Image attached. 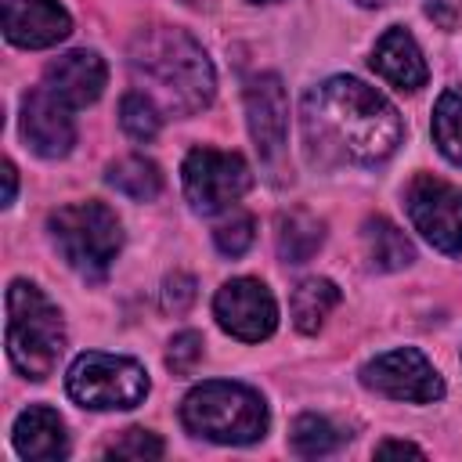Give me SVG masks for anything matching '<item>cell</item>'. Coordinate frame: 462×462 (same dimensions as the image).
<instances>
[{
	"mask_svg": "<svg viewBox=\"0 0 462 462\" xmlns=\"http://www.w3.org/2000/svg\"><path fill=\"white\" fill-rule=\"evenodd\" d=\"M47 231L51 242L58 245L61 260L83 274V278H105L119 245H123V227L116 220V213L105 202H69L58 206L47 217Z\"/></svg>",
	"mask_w": 462,
	"mask_h": 462,
	"instance_id": "5b68a950",
	"label": "cell"
},
{
	"mask_svg": "<svg viewBox=\"0 0 462 462\" xmlns=\"http://www.w3.org/2000/svg\"><path fill=\"white\" fill-rule=\"evenodd\" d=\"M22 137L43 159H61L76 144L72 108L54 97L47 87H36L22 97Z\"/></svg>",
	"mask_w": 462,
	"mask_h": 462,
	"instance_id": "8fae6325",
	"label": "cell"
},
{
	"mask_svg": "<svg viewBox=\"0 0 462 462\" xmlns=\"http://www.w3.org/2000/svg\"><path fill=\"white\" fill-rule=\"evenodd\" d=\"M191 303H195V278L184 274V271H173V274L162 282V310L184 314Z\"/></svg>",
	"mask_w": 462,
	"mask_h": 462,
	"instance_id": "4316f807",
	"label": "cell"
},
{
	"mask_svg": "<svg viewBox=\"0 0 462 462\" xmlns=\"http://www.w3.org/2000/svg\"><path fill=\"white\" fill-rule=\"evenodd\" d=\"M14 451L22 458H36V462H51V458H65L69 455V437H65V422L54 408L47 404H29L18 419H14Z\"/></svg>",
	"mask_w": 462,
	"mask_h": 462,
	"instance_id": "2e32d148",
	"label": "cell"
},
{
	"mask_svg": "<svg viewBox=\"0 0 462 462\" xmlns=\"http://www.w3.org/2000/svg\"><path fill=\"white\" fill-rule=\"evenodd\" d=\"M202 361V336L199 332H177L166 350V365L173 375H191Z\"/></svg>",
	"mask_w": 462,
	"mask_h": 462,
	"instance_id": "484cf974",
	"label": "cell"
},
{
	"mask_svg": "<svg viewBox=\"0 0 462 462\" xmlns=\"http://www.w3.org/2000/svg\"><path fill=\"white\" fill-rule=\"evenodd\" d=\"M361 383L383 397L393 401H415V404H430L444 397V379L440 372L415 350V346H401V350H386L379 357H372L361 368Z\"/></svg>",
	"mask_w": 462,
	"mask_h": 462,
	"instance_id": "9c48e42d",
	"label": "cell"
},
{
	"mask_svg": "<svg viewBox=\"0 0 462 462\" xmlns=\"http://www.w3.org/2000/svg\"><path fill=\"white\" fill-rule=\"evenodd\" d=\"M249 4H274V0H249Z\"/></svg>",
	"mask_w": 462,
	"mask_h": 462,
	"instance_id": "1f68e13d",
	"label": "cell"
},
{
	"mask_svg": "<svg viewBox=\"0 0 462 462\" xmlns=\"http://www.w3.org/2000/svg\"><path fill=\"white\" fill-rule=\"evenodd\" d=\"M126 61L134 79L144 83V94L173 116H195L213 101L217 90L213 65L184 29L173 25L141 29L130 40Z\"/></svg>",
	"mask_w": 462,
	"mask_h": 462,
	"instance_id": "7a4b0ae2",
	"label": "cell"
},
{
	"mask_svg": "<svg viewBox=\"0 0 462 462\" xmlns=\"http://www.w3.org/2000/svg\"><path fill=\"white\" fill-rule=\"evenodd\" d=\"M361 245H365V260L375 271H401L415 260L411 242L404 238V231L386 220V217H368L361 227Z\"/></svg>",
	"mask_w": 462,
	"mask_h": 462,
	"instance_id": "ac0fdd59",
	"label": "cell"
},
{
	"mask_svg": "<svg viewBox=\"0 0 462 462\" xmlns=\"http://www.w3.org/2000/svg\"><path fill=\"white\" fill-rule=\"evenodd\" d=\"M245 119H249V134L256 141L260 159L274 162L289 134V97L274 72L253 76L245 83Z\"/></svg>",
	"mask_w": 462,
	"mask_h": 462,
	"instance_id": "7c38bea8",
	"label": "cell"
},
{
	"mask_svg": "<svg viewBox=\"0 0 462 462\" xmlns=\"http://www.w3.org/2000/svg\"><path fill=\"white\" fill-rule=\"evenodd\" d=\"M180 422L217 444H253L267 433V404L242 383L209 379L180 401Z\"/></svg>",
	"mask_w": 462,
	"mask_h": 462,
	"instance_id": "3957f363",
	"label": "cell"
},
{
	"mask_svg": "<svg viewBox=\"0 0 462 462\" xmlns=\"http://www.w3.org/2000/svg\"><path fill=\"white\" fill-rule=\"evenodd\" d=\"M65 325L58 307L32 285L11 282L7 289V354L25 379H47L61 357Z\"/></svg>",
	"mask_w": 462,
	"mask_h": 462,
	"instance_id": "277c9868",
	"label": "cell"
},
{
	"mask_svg": "<svg viewBox=\"0 0 462 462\" xmlns=\"http://www.w3.org/2000/svg\"><path fill=\"white\" fill-rule=\"evenodd\" d=\"M119 123L134 141H152L162 126V108L144 90H130L119 101Z\"/></svg>",
	"mask_w": 462,
	"mask_h": 462,
	"instance_id": "603a6c76",
	"label": "cell"
},
{
	"mask_svg": "<svg viewBox=\"0 0 462 462\" xmlns=\"http://www.w3.org/2000/svg\"><path fill=\"white\" fill-rule=\"evenodd\" d=\"M105 455L108 458H137V462H144V458H162V440L152 433V430H123V437L119 440H112L108 448H105Z\"/></svg>",
	"mask_w": 462,
	"mask_h": 462,
	"instance_id": "d4e9b609",
	"label": "cell"
},
{
	"mask_svg": "<svg viewBox=\"0 0 462 462\" xmlns=\"http://www.w3.org/2000/svg\"><path fill=\"white\" fill-rule=\"evenodd\" d=\"M426 14L440 25V29H455L462 18V4L458 0H426Z\"/></svg>",
	"mask_w": 462,
	"mask_h": 462,
	"instance_id": "83f0119b",
	"label": "cell"
},
{
	"mask_svg": "<svg viewBox=\"0 0 462 462\" xmlns=\"http://www.w3.org/2000/svg\"><path fill=\"white\" fill-rule=\"evenodd\" d=\"M213 314H217V325L242 343H260L278 325V303L271 289L256 278L224 282L213 296Z\"/></svg>",
	"mask_w": 462,
	"mask_h": 462,
	"instance_id": "30bf717a",
	"label": "cell"
},
{
	"mask_svg": "<svg viewBox=\"0 0 462 462\" xmlns=\"http://www.w3.org/2000/svg\"><path fill=\"white\" fill-rule=\"evenodd\" d=\"M325 242V224L307 209H285L274 220V245L285 263H307Z\"/></svg>",
	"mask_w": 462,
	"mask_h": 462,
	"instance_id": "e0dca14e",
	"label": "cell"
},
{
	"mask_svg": "<svg viewBox=\"0 0 462 462\" xmlns=\"http://www.w3.org/2000/svg\"><path fill=\"white\" fill-rule=\"evenodd\" d=\"M339 303V289L328 278H303L292 296H289V310H292V325L300 332H318L325 325V318L332 314V307Z\"/></svg>",
	"mask_w": 462,
	"mask_h": 462,
	"instance_id": "d6986e66",
	"label": "cell"
},
{
	"mask_svg": "<svg viewBox=\"0 0 462 462\" xmlns=\"http://www.w3.org/2000/svg\"><path fill=\"white\" fill-rule=\"evenodd\" d=\"M372 69H375L386 83H393L397 90H419V87L426 83V76H430L419 43H415L411 32L401 29V25L386 29V32L375 40Z\"/></svg>",
	"mask_w": 462,
	"mask_h": 462,
	"instance_id": "9a60e30c",
	"label": "cell"
},
{
	"mask_svg": "<svg viewBox=\"0 0 462 462\" xmlns=\"http://www.w3.org/2000/svg\"><path fill=\"white\" fill-rule=\"evenodd\" d=\"M289 444L296 455L303 458H321V455H332L346 444V433L328 422L325 415H300L292 422V433H289Z\"/></svg>",
	"mask_w": 462,
	"mask_h": 462,
	"instance_id": "44dd1931",
	"label": "cell"
},
{
	"mask_svg": "<svg viewBox=\"0 0 462 462\" xmlns=\"http://www.w3.org/2000/svg\"><path fill=\"white\" fill-rule=\"evenodd\" d=\"M408 217L415 231L440 253L458 256L462 253V191L440 177L419 173L404 191Z\"/></svg>",
	"mask_w": 462,
	"mask_h": 462,
	"instance_id": "ba28073f",
	"label": "cell"
},
{
	"mask_svg": "<svg viewBox=\"0 0 462 462\" xmlns=\"http://www.w3.org/2000/svg\"><path fill=\"white\" fill-rule=\"evenodd\" d=\"M14 188H18V177H14V166L4 162V206L14 202Z\"/></svg>",
	"mask_w": 462,
	"mask_h": 462,
	"instance_id": "f546056e",
	"label": "cell"
},
{
	"mask_svg": "<svg viewBox=\"0 0 462 462\" xmlns=\"http://www.w3.org/2000/svg\"><path fill=\"white\" fill-rule=\"evenodd\" d=\"M105 180H108L119 195H126V199H134V202H152V199L162 191V173H159V166H155L152 159H144V155L116 159V162L108 166Z\"/></svg>",
	"mask_w": 462,
	"mask_h": 462,
	"instance_id": "ffe728a7",
	"label": "cell"
},
{
	"mask_svg": "<svg viewBox=\"0 0 462 462\" xmlns=\"http://www.w3.org/2000/svg\"><path fill=\"white\" fill-rule=\"evenodd\" d=\"M4 4V36L14 47L40 51L54 47L72 32V18L58 0H0Z\"/></svg>",
	"mask_w": 462,
	"mask_h": 462,
	"instance_id": "4fadbf2b",
	"label": "cell"
},
{
	"mask_svg": "<svg viewBox=\"0 0 462 462\" xmlns=\"http://www.w3.org/2000/svg\"><path fill=\"white\" fill-rule=\"evenodd\" d=\"M404 123L397 108L354 76H332L303 97L307 155L321 166H375L397 152Z\"/></svg>",
	"mask_w": 462,
	"mask_h": 462,
	"instance_id": "6da1fadb",
	"label": "cell"
},
{
	"mask_svg": "<svg viewBox=\"0 0 462 462\" xmlns=\"http://www.w3.org/2000/svg\"><path fill=\"white\" fill-rule=\"evenodd\" d=\"M65 386H69V397L76 404L94 408V411L137 408L148 397V372L134 357L87 350L72 361Z\"/></svg>",
	"mask_w": 462,
	"mask_h": 462,
	"instance_id": "8992f818",
	"label": "cell"
},
{
	"mask_svg": "<svg viewBox=\"0 0 462 462\" xmlns=\"http://www.w3.org/2000/svg\"><path fill=\"white\" fill-rule=\"evenodd\" d=\"M180 173H184V195L191 209L202 217H213L235 206L253 184L245 159L235 152H220V148H191Z\"/></svg>",
	"mask_w": 462,
	"mask_h": 462,
	"instance_id": "52a82bcc",
	"label": "cell"
},
{
	"mask_svg": "<svg viewBox=\"0 0 462 462\" xmlns=\"http://www.w3.org/2000/svg\"><path fill=\"white\" fill-rule=\"evenodd\" d=\"M253 238H256V224L249 213H231V220L217 224V231H213V242L224 256H242L253 245Z\"/></svg>",
	"mask_w": 462,
	"mask_h": 462,
	"instance_id": "cb8c5ba5",
	"label": "cell"
},
{
	"mask_svg": "<svg viewBox=\"0 0 462 462\" xmlns=\"http://www.w3.org/2000/svg\"><path fill=\"white\" fill-rule=\"evenodd\" d=\"M433 141L444 152V159H451L455 166H462V90L448 87L437 97L433 108Z\"/></svg>",
	"mask_w": 462,
	"mask_h": 462,
	"instance_id": "7402d4cb",
	"label": "cell"
},
{
	"mask_svg": "<svg viewBox=\"0 0 462 462\" xmlns=\"http://www.w3.org/2000/svg\"><path fill=\"white\" fill-rule=\"evenodd\" d=\"M105 61L94 51H69L61 58H54L43 72V87L61 97L69 108H83L94 105L105 90Z\"/></svg>",
	"mask_w": 462,
	"mask_h": 462,
	"instance_id": "5bb4252c",
	"label": "cell"
},
{
	"mask_svg": "<svg viewBox=\"0 0 462 462\" xmlns=\"http://www.w3.org/2000/svg\"><path fill=\"white\" fill-rule=\"evenodd\" d=\"M361 7H379V4H386V0H357Z\"/></svg>",
	"mask_w": 462,
	"mask_h": 462,
	"instance_id": "4dcf8cb0",
	"label": "cell"
},
{
	"mask_svg": "<svg viewBox=\"0 0 462 462\" xmlns=\"http://www.w3.org/2000/svg\"><path fill=\"white\" fill-rule=\"evenodd\" d=\"M375 455H379V458H386V455H415V458H422V448H415V444H408V440H383V444L375 448Z\"/></svg>",
	"mask_w": 462,
	"mask_h": 462,
	"instance_id": "f1b7e54d",
	"label": "cell"
}]
</instances>
